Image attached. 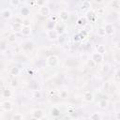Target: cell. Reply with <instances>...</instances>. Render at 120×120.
I'll use <instances>...</instances> for the list:
<instances>
[{
	"label": "cell",
	"instance_id": "obj_22",
	"mask_svg": "<svg viewBox=\"0 0 120 120\" xmlns=\"http://www.w3.org/2000/svg\"><path fill=\"white\" fill-rule=\"evenodd\" d=\"M90 120H100V115L98 112H92L90 114Z\"/></svg>",
	"mask_w": 120,
	"mask_h": 120
},
{
	"label": "cell",
	"instance_id": "obj_1",
	"mask_svg": "<svg viewBox=\"0 0 120 120\" xmlns=\"http://www.w3.org/2000/svg\"><path fill=\"white\" fill-rule=\"evenodd\" d=\"M47 64H48V66H50V67H55L57 64H58V57L56 56V55H54V54H52V55H50L48 58H47Z\"/></svg>",
	"mask_w": 120,
	"mask_h": 120
},
{
	"label": "cell",
	"instance_id": "obj_28",
	"mask_svg": "<svg viewBox=\"0 0 120 120\" xmlns=\"http://www.w3.org/2000/svg\"><path fill=\"white\" fill-rule=\"evenodd\" d=\"M56 32L58 33V35H63L64 33V28L62 25H57L56 26Z\"/></svg>",
	"mask_w": 120,
	"mask_h": 120
},
{
	"label": "cell",
	"instance_id": "obj_43",
	"mask_svg": "<svg viewBox=\"0 0 120 120\" xmlns=\"http://www.w3.org/2000/svg\"><path fill=\"white\" fill-rule=\"evenodd\" d=\"M30 120H38V119H37V118H35V117H32Z\"/></svg>",
	"mask_w": 120,
	"mask_h": 120
},
{
	"label": "cell",
	"instance_id": "obj_20",
	"mask_svg": "<svg viewBox=\"0 0 120 120\" xmlns=\"http://www.w3.org/2000/svg\"><path fill=\"white\" fill-rule=\"evenodd\" d=\"M29 13H30V9L28 8H26V7H23L21 9V14L22 16H27V15H29Z\"/></svg>",
	"mask_w": 120,
	"mask_h": 120
},
{
	"label": "cell",
	"instance_id": "obj_31",
	"mask_svg": "<svg viewBox=\"0 0 120 120\" xmlns=\"http://www.w3.org/2000/svg\"><path fill=\"white\" fill-rule=\"evenodd\" d=\"M13 120H22V115L21 113H15L13 115Z\"/></svg>",
	"mask_w": 120,
	"mask_h": 120
},
{
	"label": "cell",
	"instance_id": "obj_44",
	"mask_svg": "<svg viewBox=\"0 0 120 120\" xmlns=\"http://www.w3.org/2000/svg\"><path fill=\"white\" fill-rule=\"evenodd\" d=\"M77 120H82V119H81V118H79V119H77Z\"/></svg>",
	"mask_w": 120,
	"mask_h": 120
},
{
	"label": "cell",
	"instance_id": "obj_10",
	"mask_svg": "<svg viewBox=\"0 0 120 120\" xmlns=\"http://www.w3.org/2000/svg\"><path fill=\"white\" fill-rule=\"evenodd\" d=\"M21 33H22V35L24 36V37L30 36V35H31V27H30V26H22V29Z\"/></svg>",
	"mask_w": 120,
	"mask_h": 120
},
{
	"label": "cell",
	"instance_id": "obj_26",
	"mask_svg": "<svg viewBox=\"0 0 120 120\" xmlns=\"http://www.w3.org/2000/svg\"><path fill=\"white\" fill-rule=\"evenodd\" d=\"M111 66L109 65V64H104L103 66H102V68H101V70L104 72V73H107V72H109V70H110V68Z\"/></svg>",
	"mask_w": 120,
	"mask_h": 120
},
{
	"label": "cell",
	"instance_id": "obj_18",
	"mask_svg": "<svg viewBox=\"0 0 120 120\" xmlns=\"http://www.w3.org/2000/svg\"><path fill=\"white\" fill-rule=\"evenodd\" d=\"M16 38H17V37H16L15 33H11V34H9L8 37V41L10 42V43H13V42L16 41Z\"/></svg>",
	"mask_w": 120,
	"mask_h": 120
},
{
	"label": "cell",
	"instance_id": "obj_40",
	"mask_svg": "<svg viewBox=\"0 0 120 120\" xmlns=\"http://www.w3.org/2000/svg\"><path fill=\"white\" fill-rule=\"evenodd\" d=\"M68 95V93L67 92H65V91H63V92H61L60 93V97L61 98H66V96Z\"/></svg>",
	"mask_w": 120,
	"mask_h": 120
},
{
	"label": "cell",
	"instance_id": "obj_42",
	"mask_svg": "<svg viewBox=\"0 0 120 120\" xmlns=\"http://www.w3.org/2000/svg\"><path fill=\"white\" fill-rule=\"evenodd\" d=\"M32 72H33L32 70H30V69H28V74H32Z\"/></svg>",
	"mask_w": 120,
	"mask_h": 120
},
{
	"label": "cell",
	"instance_id": "obj_34",
	"mask_svg": "<svg viewBox=\"0 0 120 120\" xmlns=\"http://www.w3.org/2000/svg\"><path fill=\"white\" fill-rule=\"evenodd\" d=\"M87 65H88V67H90V68H94V67L96 66L95 62H94L92 59H89V60L87 61Z\"/></svg>",
	"mask_w": 120,
	"mask_h": 120
},
{
	"label": "cell",
	"instance_id": "obj_41",
	"mask_svg": "<svg viewBox=\"0 0 120 120\" xmlns=\"http://www.w3.org/2000/svg\"><path fill=\"white\" fill-rule=\"evenodd\" d=\"M74 40H80V36H79V34H77V35H75L74 36Z\"/></svg>",
	"mask_w": 120,
	"mask_h": 120
},
{
	"label": "cell",
	"instance_id": "obj_19",
	"mask_svg": "<svg viewBox=\"0 0 120 120\" xmlns=\"http://www.w3.org/2000/svg\"><path fill=\"white\" fill-rule=\"evenodd\" d=\"M51 112H52V116H55V117H57V116L60 115V110H59L58 108H56V107H53V108L52 109Z\"/></svg>",
	"mask_w": 120,
	"mask_h": 120
},
{
	"label": "cell",
	"instance_id": "obj_32",
	"mask_svg": "<svg viewBox=\"0 0 120 120\" xmlns=\"http://www.w3.org/2000/svg\"><path fill=\"white\" fill-rule=\"evenodd\" d=\"M54 25H55V24H54L53 22H49L48 24H47V28H48V30H52V29H53Z\"/></svg>",
	"mask_w": 120,
	"mask_h": 120
},
{
	"label": "cell",
	"instance_id": "obj_17",
	"mask_svg": "<svg viewBox=\"0 0 120 120\" xmlns=\"http://www.w3.org/2000/svg\"><path fill=\"white\" fill-rule=\"evenodd\" d=\"M2 15H3L4 18H6V19H9V18L11 17V12H10L9 9H4V10L2 11Z\"/></svg>",
	"mask_w": 120,
	"mask_h": 120
},
{
	"label": "cell",
	"instance_id": "obj_30",
	"mask_svg": "<svg viewBox=\"0 0 120 120\" xmlns=\"http://www.w3.org/2000/svg\"><path fill=\"white\" fill-rule=\"evenodd\" d=\"M33 97L36 98H41V92L38 91V90L34 91V95H33Z\"/></svg>",
	"mask_w": 120,
	"mask_h": 120
},
{
	"label": "cell",
	"instance_id": "obj_9",
	"mask_svg": "<svg viewBox=\"0 0 120 120\" xmlns=\"http://www.w3.org/2000/svg\"><path fill=\"white\" fill-rule=\"evenodd\" d=\"M32 116L37 118L38 120H39L42 116H43V111L40 110V109H38V110H35L33 112H32Z\"/></svg>",
	"mask_w": 120,
	"mask_h": 120
},
{
	"label": "cell",
	"instance_id": "obj_16",
	"mask_svg": "<svg viewBox=\"0 0 120 120\" xmlns=\"http://www.w3.org/2000/svg\"><path fill=\"white\" fill-rule=\"evenodd\" d=\"M10 74L13 76H17L20 74V68L18 67H13L10 68Z\"/></svg>",
	"mask_w": 120,
	"mask_h": 120
},
{
	"label": "cell",
	"instance_id": "obj_8",
	"mask_svg": "<svg viewBox=\"0 0 120 120\" xmlns=\"http://www.w3.org/2000/svg\"><path fill=\"white\" fill-rule=\"evenodd\" d=\"M103 28L105 30L106 35H112V32H113V25L112 23H106Z\"/></svg>",
	"mask_w": 120,
	"mask_h": 120
},
{
	"label": "cell",
	"instance_id": "obj_11",
	"mask_svg": "<svg viewBox=\"0 0 120 120\" xmlns=\"http://www.w3.org/2000/svg\"><path fill=\"white\" fill-rule=\"evenodd\" d=\"M96 16H97L96 13H95L93 10H90V11H87L85 18H86L87 21H94L95 18H96Z\"/></svg>",
	"mask_w": 120,
	"mask_h": 120
},
{
	"label": "cell",
	"instance_id": "obj_12",
	"mask_svg": "<svg viewBox=\"0 0 120 120\" xmlns=\"http://www.w3.org/2000/svg\"><path fill=\"white\" fill-rule=\"evenodd\" d=\"M22 29V24L21 22H14L12 25V30L14 32H21Z\"/></svg>",
	"mask_w": 120,
	"mask_h": 120
},
{
	"label": "cell",
	"instance_id": "obj_15",
	"mask_svg": "<svg viewBox=\"0 0 120 120\" xmlns=\"http://www.w3.org/2000/svg\"><path fill=\"white\" fill-rule=\"evenodd\" d=\"M97 52H98V53H100V54L103 55V54L106 52V48H105V46L102 45V44L98 45V46H97Z\"/></svg>",
	"mask_w": 120,
	"mask_h": 120
},
{
	"label": "cell",
	"instance_id": "obj_27",
	"mask_svg": "<svg viewBox=\"0 0 120 120\" xmlns=\"http://www.w3.org/2000/svg\"><path fill=\"white\" fill-rule=\"evenodd\" d=\"M90 6H91V4H90L89 1H83L82 2V9H86V8H90Z\"/></svg>",
	"mask_w": 120,
	"mask_h": 120
},
{
	"label": "cell",
	"instance_id": "obj_25",
	"mask_svg": "<svg viewBox=\"0 0 120 120\" xmlns=\"http://www.w3.org/2000/svg\"><path fill=\"white\" fill-rule=\"evenodd\" d=\"M87 22H88V21L86 20V18H85V17H82V18H80V19L77 21L78 24H80V25H85Z\"/></svg>",
	"mask_w": 120,
	"mask_h": 120
},
{
	"label": "cell",
	"instance_id": "obj_6",
	"mask_svg": "<svg viewBox=\"0 0 120 120\" xmlns=\"http://www.w3.org/2000/svg\"><path fill=\"white\" fill-rule=\"evenodd\" d=\"M33 47H34V45H33V43L30 42V41L24 42V43L22 44V50H23L24 52H30V51H32V50H33Z\"/></svg>",
	"mask_w": 120,
	"mask_h": 120
},
{
	"label": "cell",
	"instance_id": "obj_2",
	"mask_svg": "<svg viewBox=\"0 0 120 120\" xmlns=\"http://www.w3.org/2000/svg\"><path fill=\"white\" fill-rule=\"evenodd\" d=\"M38 14L41 15V16H43V17H47L50 14V8H49V7L46 6V5H44L42 7H39V8H38Z\"/></svg>",
	"mask_w": 120,
	"mask_h": 120
},
{
	"label": "cell",
	"instance_id": "obj_23",
	"mask_svg": "<svg viewBox=\"0 0 120 120\" xmlns=\"http://www.w3.org/2000/svg\"><path fill=\"white\" fill-rule=\"evenodd\" d=\"M97 34H98V37H105L106 36V33H105V30H104L103 27H99L97 31Z\"/></svg>",
	"mask_w": 120,
	"mask_h": 120
},
{
	"label": "cell",
	"instance_id": "obj_24",
	"mask_svg": "<svg viewBox=\"0 0 120 120\" xmlns=\"http://www.w3.org/2000/svg\"><path fill=\"white\" fill-rule=\"evenodd\" d=\"M98 106H99V108H101V109H105V108L108 106V101L105 100V99H102V100H100V101L98 102Z\"/></svg>",
	"mask_w": 120,
	"mask_h": 120
},
{
	"label": "cell",
	"instance_id": "obj_45",
	"mask_svg": "<svg viewBox=\"0 0 120 120\" xmlns=\"http://www.w3.org/2000/svg\"><path fill=\"white\" fill-rule=\"evenodd\" d=\"M0 106H1V105H0Z\"/></svg>",
	"mask_w": 120,
	"mask_h": 120
},
{
	"label": "cell",
	"instance_id": "obj_13",
	"mask_svg": "<svg viewBox=\"0 0 120 120\" xmlns=\"http://www.w3.org/2000/svg\"><path fill=\"white\" fill-rule=\"evenodd\" d=\"M59 18L62 21H67L68 19V12L67 10H61L59 12Z\"/></svg>",
	"mask_w": 120,
	"mask_h": 120
},
{
	"label": "cell",
	"instance_id": "obj_14",
	"mask_svg": "<svg viewBox=\"0 0 120 120\" xmlns=\"http://www.w3.org/2000/svg\"><path fill=\"white\" fill-rule=\"evenodd\" d=\"M29 87H30L31 90H33V91H37L38 88V82L37 81L33 80V81L30 82V83H29Z\"/></svg>",
	"mask_w": 120,
	"mask_h": 120
},
{
	"label": "cell",
	"instance_id": "obj_36",
	"mask_svg": "<svg viewBox=\"0 0 120 120\" xmlns=\"http://www.w3.org/2000/svg\"><path fill=\"white\" fill-rule=\"evenodd\" d=\"M17 84H18V81H17L16 79L10 80V85H11V86H16Z\"/></svg>",
	"mask_w": 120,
	"mask_h": 120
},
{
	"label": "cell",
	"instance_id": "obj_7",
	"mask_svg": "<svg viewBox=\"0 0 120 120\" xmlns=\"http://www.w3.org/2000/svg\"><path fill=\"white\" fill-rule=\"evenodd\" d=\"M1 108L4 110V111H7V112H10L12 110V104L11 102L9 101H4L2 104H1Z\"/></svg>",
	"mask_w": 120,
	"mask_h": 120
},
{
	"label": "cell",
	"instance_id": "obj_38",
	"mask_svg": "<svg viewBox=\"0 0 120 120\" xmlns=\"http://www.w3.org/2000/svg\"><path fill=\"white\" fill-rule=\"evenodd\" d=\"M36 4L39 7H42V6L45 5V1H36Z\"/></svg>",
	"mask_w": 120,
	"mask_h": 120
},
{
	"label": "cell",
	"instance_id": "obj_3",
	"mask_svg": "<svg viewBox=\"0 0 120 120\" xmlns=\"http://www.w3.org/2000/svg\"><path fill=\"white\" fill-rule=\"evenodd\" d=\"M58 33L56 32V30L55 29H52V30H48L47 31V37L50 38V39H52V40H56L57 39V38H58Z\"/></svg>",
	"mask_w": 120,
	"mask_h": 120
},
{
	"label": "cell",
	"instance_id": "obj_35",
	"mask_svg": "<svg viewBox=\"0 0 120 120\" xmlns=\"http://www.w3.org/2000/svg\"><path fill=\"white\" fill-rule=\"evenodd\" d=\"M9 4L12 5V6H18V5L20 4V1H19V0H11V1L9 2Z\"/></svg>",
	"mask_w": 120,
	"mask_h": 120
},
{
	"label": "cell",
	"instance_id": "obj_29",
	"mask_svg": "<svg viewBox=\"0 0 120 120\" xmlns=\"http://www.w3.org/2000/svg\"><path fill=\"white\" fill-rule=\"evenodd\" d=\"M22 26H30V20L28 19H23L22 21Z\"/></svg>",
	"mask_w": 120,
	"mask_h": 120
},
{
	"label": "cell",
	"instance_id": "obj_33",
	"mask_svg": "<svg viewBox=\"0 0 120 120\" xmlns=\"http://www.w3.org/2000/svg\"><path fill=\"white\" fill-rule=\"evenodd\" d=\"M57 40H58V42L59 43H64L65 42V38H64V36L63 35H59L58 36V38H57Z\"/></svg>",
	"mask_w": 120,
	"mask_h": 120
},
{
	"label": "cell",
	"instance_id": "obj_21",
	"mask_svg": "<svg viewBox=\"0 0 120 120\" xmlns=\"http://www.w3.org/2000/svg\"><path fill=\"white\" fill-rule=\"evenodd\" d=\"M2 95H3L4 98H10L11 95H12V93H11V91L9 89H4Z\"/></svg>",
	"mask_w": 120,
	"mask_h": 120
},
{
	"label": "cell",
	"instance_id": "obj_37",
	"mask_svg": "<svg viewBox=\"0 0 120 120\" xmlns=\"http://www.w3.org/2000/svg\"><path fill=\"white\" fill-rule=\"evenodd\" d=\"M103 12H104V8H97V13L98 14L101 15V14H103Z\"/></svg>",
	"mask_w": 120,
	"mask_h": 120
},
{
	"label": "cell",
	"instance_id": "obj_4",
	"mask_svg": "<svg viewBox=\"0 0 120 120\" xmlns=\"http://www.w3.org/2000/svg\"><path fill=\"white\" fill-rule=\"evenodd\" d=\"M92 60L95 62L96 65L97 64H99L103 60V55L100 54V53H98V52H95V53L92 54Z\"/></svg>",
	"mask_w": 120,
	"mask_h": 120
},
{
	"label": "cell",
	"instance_id": "obj_5",
	"mask_svg": "<svg viewBox=\"0 0 120 120\" xmlns=\"http://www.w3.org/2000/svg\"><path fill=\"white\" fill-rule=\"evenodd\" d=\"M82 98L86 102H91L94 99V96H93V94L90 91H86V92L83 93V98Z\"/></svg>",
	"mask_w": 120,
	"mask_h": 120
},
{
	"label": "cell",
	"instance_id": "obj_39",
	"mask_svg": "<svg viewBox=\"0 0 120 120\" xmlns=\"http://www.w3.org/2000/svg\"><path fill=\"white\" fill-rule=\"evenodd\" d=\"M115 80H116V82L119 81V69H116V72H115Z\"/></svg>",
	"mask_w": 120,
	"mask_h": 120
}]
</instances>
